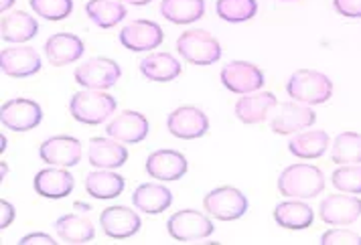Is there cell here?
I'll list each match as a JSON object with an SVG mask.
<instances>
[{"instance_id":"2e32d148","label":"cell","mask_w":361,"mask_h":245,"mask_svg":"<svg viewBox=\"0 0 361 245\" xmlns=\"http://www.w3.org/2000/svg\"><path fill=\"white\" fill-rule=\"evenodd\" d=\"M187 158L177 150H157L147 158L145 170L157 180H179L187 175Z\"/></svg>"},{"instance_id":"7c38bea8","label":"cell","mask_w":361,"mask_h":245,"mask_svg":"<svg viewBox=\"0 0 361 245\" xmlns=\"http://www.w3.org/2000/svg\"><path fill=\"white\" fill-rule=\"evenodd\" d=\"M99 225L104 235L110 239H128L140 231V217L130 207H108L99 215Z\"/></svg>"},{"instance_id":"9c48e42d","label":"cell","mask_w":361,"mask_h":245,"mask_svg":"<svg viewBox=\"0 0 361 245\" xmlns=\"http://www.w3.org/2000/svg\"><path fill=\"white\" fill-rule=\"evenodd\" d=\"M166 130L171 136L180 138V140H195L205 136L209 130V120L203 110L195 106H183L171 112L166 118Z\"/></svg>"},{"instance_id":"5b68a950","label":"cell","mask_w":361,"mask_h":245,"mask_svg":"<svg viewBox=\"0 0 361 245\" xmlns=\"http://www.w3.org/2000/svg\"><path fill=\"white\" fill-rule=\"evenodd\" d=\"M214 221L195 209L177 211L166 223L169 235L180 244H197L214 233Z\"/></svg>"},{"instance_id":"30bf717a","label":"cell","mask_w":361,"mask_h":245,"mask_svg":"<svg viewBox=\"0 0 361 245\" xmlns=\"http://www.w3.org/2000/svg\"><path fill=\"white\" fill-rule=\"evenodd\" d=\"M221 83L231 94H254L264 87V73L247 61H231L221 69Z\"/></svg>"},{"instance_id":"74e56055","label":"cell","mask_w":361,"mask_h":245,"mask_svg":"<svg viewBox=\"0 0 361 245\" xmlns=\"http://www.w3.org/2000/svg\"><path fill=\"white\" fill-rule=\"evenodd\" d=\"M15 217H17V211H15V207L11 205V201L2 199V201H0V229L4 231L6 227H11V223L15 221Z\"/></svg>"},{"instance_id":"8d00e7d4","label":"cell","mask_w":361,"mask_h":245,"mask_svg":"<svg viewBox=\"0 0 361 245\" xmlns=\"http://www.w3.org/2000/svg\"><path fill=\"white\" fill-rule=\"evenodd\" d=\"M335 11L347 18H361V0H333Z\"/></svg>"},{"instance_id":"1f68e13d","label":"cell","mask_w":361,"mask_h":245,"mask_svg":"<svg viewBox=\"0 0 361 245\" xmlns=\"http://www.w3.org/2000/svg\"><path fill=\"white\" fill-rule=\"evenodd\" d=\"M335 164H361V136L355 132H341L331 148Z\"/></svg>"},{"instance_id":"ffe728a7","label":"cell","mask_w":361,"mask_h":245,"mask_svg":"<svg viewBox=\"0 0 361 245\" xmlns=\"http://www.w3.org/2000/svg\"><path fill=\"white\" fill-rule=\"evenodd\" d=\"M33 187L37 195L45 196V199H66L75 187V180L71 177V172L57 166V168H43L41 172H37L33 179Z\"/></svg>"},{"instance_id":"5bb4252c","label":"cell","mask_w":361,"mask_h":245,"mask_svg":"<svg viewBox=\"0 0 361 245\" xmlns=\"http://www.w3.org/2000/svg\"><path fill=\"white\" fill-rule=\"evenodd\" d=\"M163 29L157 23H152V20H136V23L126 25L120 31L122 47L136 51V53L157 49L163 43Z\"/></svg>"},{"instance_id":"f35d334b","label":"cell","mask_w":361,"mask_h":245,"mask_svg":"<svg viewBox=\"0 0 361 245\" xmlns=\"http://www.w3.org/2000/svg\"><path fill=\"white\" fill-rule=\"evenodd\" d=\"M20 244L23 245H31V244H45V245H55V239L47 235V233H43V231H37V233H29V235H25L23 239H20Z\"/></svg>"},{"instance_id":"60d3db41","label":"cell","mask_w":361,"mask_h":245,"mask_svg":"<svg viewBox=\"0 0 361 245\" xmlns=\"http://www.w3.org/2000/svg\"><path fill=\"white\" fill-rule=\"evenodd\" d=\"M13 4H15V0H0L2 13H4V11H8V8H13Z\"/></svg>"},{"instance_id":"4fadbf2b","label":"cell","mask_w":361,"mask_h":245,"mask_svg":"<svg viewBox=\"0 0 361 245\" xmlns=\"http://www.w3.org/2000/svg\"><path fill=\"white\" fill-rule=\"evenodd\" d=\"M39 156L51 166L69 168L82 161V144L73 136H53L41 144Z\"/></svg>"},{"instance_id":"7bdbcfd3","label":"cell","mask_w":361,"mask_h":245,"mask_svg":"<svg viewBox=\"0 0 361 245\" xmlns=\"http://www.w3.org/2000/svg\"><path fill=\"white\" fill-rule=\"evenodd\" d=\"M284 2H288V0H284Z\"/></svg>"},{"instance_id":"e575fe53","label":"cell","mask_w":361,"mask_h":245,"mask_svg":"<svg viewBox=\"0 0 361 245\" xmlns=\"http://www.w3.org/2000/svg\"><path fill=\"white\" fill-rule=\"evenodd\" d=\"M29 4L39 17L53 23L63 20L73 11V0H29Z\"/></svg>"},{"instance_id":"7402d4cb","label":"cell","mask_w":361,"mask_h":245,"mask_svg":"<svg viewBox=\"0 0 361 245\" xmlns=\"http://www.w3.org/2000/svg\"><path fill=\"white\" fill-rule=\"evenodd\" d=\"M85 45L80 37L71 33H55L51 34L45 43V55L51 65L61 67L69 65L78 59H82Z\"/></svg>"},{"instance_id":"83f0119b","label":"cell","mask_w":361,"mask_h":245,"mask_svg":"<svg viewBox=\"0 0 361 245\" xmlns=\"http://www.w3.org/2000/svg\"><path fill=\"white\" fill-rule=\"evenodd\" d=\"M274 221L280 227L300 231V229L311 227L314 221V213L302 201H284L274 209Z\"/></svg>"},{"instance_id":"cb8c5ba5","label":"cell","mask_w":361,"mask_h":245,"mask_svg":"<svg viewBox=\"0 0 361 245\" xmlns=\"http://www.w3.org/2000/svg\"><path fill=\"white\" fill-rule=\"evenodd\" d=\"M180 63L179 59H175L169 53H154V55H147L140 61V73L150 80V82L163 83L173 82L180 75Z\"/></svg>"},{"instance_id":"7a4b0ae2","label":"cell","mask_w":361,"mask_h":245,"mask_svg":"<svg viewBox=\"0 0 361 245\" xmlns=\"http://www.w3.org/2000/svg\"><path fill=\"white\" fill-rule=\"evenodd\" d=\"M116 112V99L104 89H82L69 101V114L80 124L98 126Z\"/></svg>"},{"instance_id":"8fae6325","label":"cell","mask_w":361,"mask_h":245,"mask_svg":"<svg viewBox=\"0 0 361 245\" xmlns=\"http://www.w3.org/2000/svg\"><path fill=\"white\" fill-rule=\"evenodd\" d=\"M317 122V114L311 106L307 103H296V101H288V103H282L279 108V112L272 115L270 120V128L272 132H276L280 136H286V134H295L298 130H305Z\"/></svg>"},{"instance_id":"9a60e30c","label":"cell","mask_w":361,"mask_h":245,"mask_svg":"<svg viewBox=\"0 0 361 245\" xmlns=\"http://www.w3.org/2000/svg\"><path fill=\"white\" fill-rule=\"evenodd\" d=\"M321 219L329 225H351L361 217V199L349 195H329L321 207Z\"/></svg>"},{"instance_id":"f1b7e54d","label":"cell","mask_w":361,"mask_h":245,"mask_svg":"<svg viewBox=\"0 0 361 245\" xmlns=\"http://www.w3.org/2000/svg\"><path fill=\"white\" fill-rule=\"evenodd\" d=\"M161 15L173 25H191L205 15V0H163Z\"/></svg>"},{"instance_id":"d590c367","label":"cell","mask_w":361,"mask_h":245,"mask_svg":"<svg viewBox=\"0 0 361 245\" xmlns=\"http://www.w3.org/2000/svg\"><path fill=\"white\" fill-rule=\"evenodd\" d=\"M323 245H361V235L349 229H331L321 237Z\"/></svg>"},{"instance_id":"ba28073f","label":"cell","mask_w":361,"mask_h":245,"mask_svg":"<svg viewBox=\"0 0 361 245\" xmlns=\"http://www.w3.org/2000/svg\"><path fill=\"white\" fill-rule=\"evenodd\" d=\"M2 126L13 132H29L37 128L43 120V110L33 99H8L0 110Z\"/></svg>"},{"instance_id":"484cf974","label":"cell","mask_w":361,"mask_h":245,"mask_svg":"<svg viewBox=\"0 0 361 245\" xmlns=\"http://www.w3.org/2000/svg\"><path fill=\"white\" fill-rule=\"evenodd\" d=\"M55 231H57L59 241L73 245L90 244L94 239V235H96L92 221L85 219V217H80V215L59 217L57 223H55Z\"/></svg>"},{"instance_id":"ac0fdd59","label":"cell","mask_w":361,"mask_h":245,"mask_svg":"<svg viewBox=\"0 0 361 245\" xmlns=\"http://www.w3.org/2000/svg\"><path fill=\"white\" fill-rule=\"evenodd\" d=\"M87 161L94 168L114 170L128 161V150L114 138H92L87 146Z\"/></svg>"},{"instance_id":"4dcf8cb0","label":"cell","mask_w":361,"mask_h":245,"mask_svg":"<svg viewBox=\"0 0 361 245\" xmlns=\"http://www.w3.org/2000/svg\"><path fill=\"white\" fill-rule=\"evenodd\" d=\"M329 148V136L327 132L323 130H312V132H302L298 136H293L290 142H288V150L293 156L298 158H321Z\"/></svg>"},{"instance_id":"836d02e7","label":"cell","mask_w":361,"mask_h":245,"mask_svg":"<svg viewBox=\"0 0 361 245\" xmlns=\"http://www.w3.org/2000/svg\"><path fill=\"white\" fill-rule=\"evenodd\" d=\"M331 182L343 193L361 195V164H343V168H337L333 172Z\"/></svg>"},{"instance_id":"f546056e","label":"cell","mask_w":361,"mask_h":245,"mask_svg":"<svg viewBox=\"0 0 361 245\" xmlns=\"http://www.w3.org/2000/svg\"><path fill=\"white\" fill-rule=\"evenodd\" d=\"M85 15L99 29H112L126 17V6L122 0H90L85 4Z\"/></svg>"},{"instance_id":"8992f818","label":"cell","mask_w":361,"mask_h":245,"mask_svg":"<svg viewBox=\"0 0 361 245\" xmlns=\"http://www.w3.org/2000/svg\"><path fill=\"white\" fill-rule=\"evenodd\" d=\"M203 207L219 221H235L247 211V196L233 187H219L203 199Z\"/></svg>"},{"instance_id":"4316f807","label":"cell","mask_w":361,"mask_h":245,"mask_svg":"<svg viewBox=\"0 0 361 245\" xmlns=\"http://www.w3.org/2000/svg\"><path fill=\"white\" fill-rule=\"evenodd\" d=\"M37 33H39V23L31 15L23 13V11H17V13H11V15L2 17L0 34L8 43H27Z\"/></svg>"},{"instance_id":"6da1fadb","label":"cell","mask_w":361,"mask_h":245,"mask_svg":"<svg viewBox=\"0 0 361 245\" xmlns=\"http://www.w3.org/2000/svg\"><path fill=\"white\" fill-rule=\"evenodd\" d=\"M325 189V175L312 164H290L279 177L280 195L290 199H312Z\"/></svg>"},{"instance_id":"ab89813d","label":"cell","mask_w":361,"mask_h":245,"mask_svg":"<svg viewBox=\"0 0 361 245\" xmlns=\"http://www.w3.org/2000/svg\"><path fill=\"white\" fill-rule=\"evenodd\" d=\"M124 4H132V6H147L152 0H122Z\"/></svg>"},{"instance_id":"d6986e66","label":"cell","mask_w":361,"mask_h":245,"mask_svg":"<svg viewBox=\"0 0 361 245\" xmlns=\"http://www.w3.org/2000/svg\"><path fill=\"white\" fill-rule=\"evenodd\" d=\"M0 69L8 77H31L41 71V57L33 47H13L2 51Z\"/></svg>"},{"instance_id":"3957f363","label":"cell","mask_w":361,"mask_h":245,"mask_svg":"<svg viewBox=\"0 0 361 245\" xmlns=\"http://www.w3.org/2000/svg\"><path fill=\"white\" fill-rule=\"evenodd\" d=\"M286 92L295 101L307 106H319L329 101V98L333 96V82L321 71L300 69L290 75L286 83Z\"/></svg>"},{"instance_id":"44dd1931","label":"cell","mask_w":361,"mask_h":245,"mask_svg":"<svg viewBox=\"0 0 361 245\" xmlns=\"http://www.w3.org/2000/svg\"><path fill=\"white\" fill-rule=\"evenodd\" d=\"M279 106L276 96L270 92L246 94L235 101V115L242 124H260Z\"/></svg>"},{"instance_id":"b9f144b4","label":"cell","mask_w":361,"mask_h":245,"mask_svg":"<svg viewBox=\"0 0 361 245\" xmlns=\"http://www.w3.org/2000/svg\"><path fill=\"white\" fill-rule=\"evenodd\" d=\"M0 168H2V180H4V177L8 175V164L2 161V164H0Z\"/></svg>"},{"instance_id":"277c9868","label":"cell","mask_w":361,"mask_h":245,"mask_svg":"<svg viewBox=\"0 0 361 245\" xmlns=\"http://www.w3.org/2000/svg\"><path fill=\"white\" fill-rule=\"evenodd\" d=\"M177 51L191 65H214L221 57L219 41L203 29H191L180 34L177 39Z\"/></svg>"},{"instance_id":"52a82bcc","label":"cell","mask_w":361,"mask_h":245,"mask_svg":"<svg viewBox=\"0 0 361 245\" xmlns=\"http://www.w3.org/2000/svg\"><path fill=\"white\" fill-rule=\"evenodd\" d=\"M122 75V69L114 59L92 57L75 69V82L87 89H108Z\"/></svg>"},{"instance_id":"d4e9b609","label":"cell","mask_w":361,"mask_h":245,"mask_svg":"<svg viewBox=\"0 0 361 245\" xmlns=\"http://www.w3.org/2000/svg\"><path fill=\"white\" fill-rule=\"evenodd\" d=\"M132 203L138 211L157 215V213H163L171 207L173 193L163 184H140L132 193Z\"/></svg>"},{"instance_id":"d6a6232c","label":"cell","mask_w":361,"mask_h":245,"mask_svg":"<svg viewBox=\"0 0 361 245\" xmlns=\"http://www.w3.org/2000/svg\"><path fill=\"white\" fill-rule=\"evenodd\" d=\"M215 13L221 20L238 25V23H246L250 18L256 17L258 4H256V0H217Z\"/></svg>"},{"instance_id":"603a6c76","label":"cell","mask_w":361,"mask_h":245,"mask_svg":"<svg viewBox=\"0 0 361 245\" xmlns=\"http://www.w3.org/2000/svg\"><path fill=\"white\" fill-rule=\"evenodd\" d=\"M85 191H87V195L92 196V199L110 201V199H116L118 195H122V191H124V177H120L114 170H106V168L92 170L85 177Z\"/></svg>"},{"instance_id":"e0dca14e","label":"cell","mask_w":361,"mask_h":245,"mask_svg":"<svg viewBox=\"0 0 361 245\" xmlns=\"http://www.w3.org/2000/svg\"><path fill=\"white\" fill-rule=\"evenodd\" d=\"M106 134L122 144H136L148 136V120L140 112L126 110L108 124Z\"/></svg>"}]
</instances>
